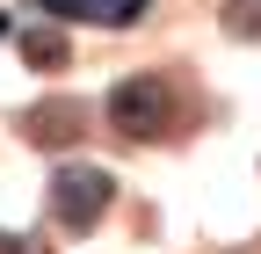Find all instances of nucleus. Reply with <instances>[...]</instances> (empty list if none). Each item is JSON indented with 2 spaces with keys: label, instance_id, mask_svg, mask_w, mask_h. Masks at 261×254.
<instances>
[{
  "label": "nucleus",
  "instance_id": "nucleus-3",
  "mask_svg": "<svg viewBox=\"0 0 261 254\" xmlns=\"http://www.w3.org/2000/svg\"><path fill=\"white\" fill-rule=\"evenodd\" d=\"M152 0H44L51 22H94V29H138Z\"/></svg>",
  "mask_w": 261,
  "mask_h": 254
},
{
  "label": "nucleus",
  "instance_id": "nucleus-4",
  "mask_svg": "<svg viewBox=\"0 0 261 254\" xmlns=\"http://www.w3.org/2000/svg\"><path fill=\"white\" fill-rule=\"evenodd\" d=\"M22 51H29V66H65V37L58 29H29Z\"/></svg>",
  "mask_w": 261,
  "mask_h": 254
},
{
  "label": "nucleus",
  "instance_id": "nucleus-2",
  "mask_svg": "<svg viewBox=\"0 0 261 254\" xmlns=\"http://www.w3.org/2000/svg\"><path fill=\"white\" fill-rule=\"evenodd\" d=\"M109 196H116V182H109L102 167H58V174H51V218H58L65 233H87V225H102Z\"/></svg>",
  "mask_w": 261,
  "mask_h": 254
},
{
  "label": "nucleus",
  "instance_id": "nucleus-1",
  "mask_svg": "<svg viewBox=\"0 0 261 254\" xmlns=\"http://www.w3.org/2000/svg\"><path fill=\"white\" fill-rule=\"evenodd\" d=\"M109 123L123 138H160L174 123V87H167V73H130V80H116L109 87Z\"/></svg>",
  "mask_w": 261,
  "mask_h": 254
},
{
  "label": "nucleus",
  "instance_id": "nucleus-5",
  "mask_svg": "<svg viewBox=\"0 0 261 254\" xmlns=\"http://www.w3.org/2000/svg\"><path fill=\"white\" fill-rule=\"evenodd\" d=\"M8 29H15V22H8V15H0V37H8Z\"/></svg>",
  "mask_w": 261,
  "mask_h": 254
}]
</instances>
